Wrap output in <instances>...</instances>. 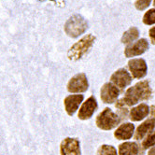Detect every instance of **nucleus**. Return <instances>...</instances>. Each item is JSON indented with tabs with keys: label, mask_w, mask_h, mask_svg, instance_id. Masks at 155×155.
<instances>
[{
	"label": "nucleus",
	"mask_w": 155,
	"mask_h": 155,
	"mask_svg": "<svg viewBox=\"0 0 155 155\" xmlns=\"http://www.w3.org/2000/svg\"><path fill=\"white\" fill-rule=\"evenodd\" d=\"M152 96V89L148 81H141L136 85L126 90L124 98V102L128 106H135L140 101H146Z\"/></svg>",
	"instance_id": "nucleus-1"
},
{
	"label": "nucleus",
	"mask_w": 155,
	"mask_h": 155,
	"mask_svg": "<svg viewBox=\"0 0 155 155\" xmlns=\"http://www.w3.org/2000/svg\"><path fill=\"white\" fill-rule=\"evenodd\" d=\"M94 41H95V38L92 34L85 35L69 49L68 52V59L72 61H78L81 59L92 49V47L94 44Z\"/></svg>",
	"instance_id": "nucleus-2"
},
{
	"label": "nucleus",
	"mask_w": 155,
	"mask_h": 155,
	"mask_svg": "<svg viewBox=\"0 0 155 155\" xmlns=\"http://www.w3.org/2000/svg\"><path fill=\"white\" fill-rule=\"evenodd\" d=\"M88 24L85 19L80 14L71 16L64 25L65 34L70 38H78L87 30Z\"/></svg>",
	"instance_id": "nucleus-3"
},
{
	"label": "nucleus",
	"mask_w": 155,
	"mask_h": 155,
	"mask_svg": "<svg viewBox=\"0 0 155 155\" xmlns=\"http://www.w3.org/2000/svg\"><path fill=\"white\" fill-rule=\"evenodd\" d=\"M120 121V118L118 116V114L114 113L109 107H106L102 112L97 115L95 119V124L99 129L109 131L117 127Z\"/></svg>",
	"instance_id": "nucleus-4"
},
{
	"label": "nucleus",
	"mask_w": 155,
	"mask_h": 155,
	"mask_svg": "<svg viewBox=\"0 0 155 155\" xmlns=\"http://www.w3.org/2000/svg\"><path fill=\"white\" fill-rule=\"evenodd\" d=\"M89 88L87 77L84 73H79L73 76L68 83V91L71 94L84 93Z\"/></svg>",
	"instance_id": "nucleus-5"
},
{
	"label": "nucleus",
	"mask_w": 155,
	"mask_h": 155,
	"mask_svg": "<svg viewBox=\"0 0 155 155\" xmlns=\"http://www.w3.org/2000/svg\"><path fill=\"white\" fill-rule=\"evenodd\" d=\"M128 68L134 79H143L148 73V66L144 59L136 58L128 62Z\"/></svg>",
	"instance_id": "nucleus-6"
},
{
	"label": "nucleus",
	"mask_w": 155,
	"mask_h": 155,
	"mask_svg": "<svg viewBox=\"0 0 155 155\" xmlns=\"http://www.w3.org/2000/svg\"><path fill=\"white\" fill-rule=\"evenodd\" d=\"M110 81L120 90H124L131 84L132 76L125 68H120L111 75Z\"/></svg>",
	"instance_id": "nucleus-7"
},
{
	"label": "nucleus",
	"mask_w": 155,
	"mask_h": 155,
	"mask_svg": "<svg viewBox=\"0 0 155 155\" xmlns=\"http://www.w3.org/2000/svg\"><path fill=\"white\" fill-rule=\"evenodd\" d=\"M120 94L119 88L116 87L111 82H107L105 83L100 91V96L101 100L105 104H113L117 101V99Z\"/></svg>",
	"instance_id": "nucleus-8"
},
{
	"label": "nucleus",
	"mask_w": 155,
	"mask_h": 155,
	"mask_svg": "<svg viewBox=\"0 0 155 155\" xmlns=\"http://www.w3.org/2000/svg\"><path fill=\"white\" fill-rule=\"evenodd\" d=\"M61 155H81L80 141L74 137H65L60 145Z\"/></svg>",
	"instance_id": "nucleus-9"
},
{
	"label": "nucleus",
	"mask_w": 155,
	"mask_h": 155,
	"mask_svg": "<svg viewBox=\"0 0 155 155\" xmlns=\"http://www.w3.org/2000/svg\"><path fill=\"white\" fill-rule=\"evenodd\" d=\"M97 107H98V105H97V101H96L95 97L90 96L85 102H83V104L80 107L78 117H79L80 120H89L90 118L93 117Z\"/></svg>",
	"instance_id": "nucleus-10"
},
{
	"label": "nucleus",
	"mask_w": 155,
	"mask_h": 155,
	"mask_svg": "<svg viewBox=\"0 0 155 155\" xmlns=\"http://www.w3.org/2000/svg\"><path fill=\"white\" fill-rule=\"evenodd\" d=\"M149 49V42L145 38H141L135 43H131L126 47L124 54L127 58L138 56L145 52Z\"/></svg>",
	"instance_id": "nucleus-11"
},
{
	"label": "nucleus",
	"mask_w": 155,
	"mask_h": 155,
	"mask_svg": "<svg viewBox=\"0 0 155 155\" xmlns=\"http://www.w3.org/2000/svg\"><path fill=\"white\" fill-rule=\"evenodd\" d=\"M84 96L83 94H71L64 98V105L66 113L69 116H72L76 113V111L79 109L81 104L83 102Z\"/></svg>",
	"instance_id": "nucleus-12"
},
{
	"label": "nucleus",
	"mask_w": 155,
	"mask_h": 155,
	"mask_svg": "<svg viewBox=\"0 0 155 155\" xmlns=\"http://www.w3.org/2000/svg\"><path fill=\"white\" fill-rule=\"evenodd\" d=\"M154 128H155V120L151 118L148 119L137 128V131L135 132V135H134L135 139L141 140L143 138H145L146 136L152 133Z\"/></svg>",
	"instance_id": "nucleus-13"
},
{
	"label": "nucleus",
	"mask_w": 155,
	"mask_h": 155,
	"mask_svg": "<svg viewBox=\"0 0 155 155\" xmlns=\"http://www.w3.org/2000/svg\"><path fill=\"white\" fill-rule=\"evenodd\" d=\"M135 133V125L131 123H124L120 124L114 132V137L119 140H128Z\"/></svg>",
	"instance_id": "nucleus-14"
},
{
	"label": "nucleus",
	"mask_w": 155,
	"mask_h": 155,
	"mask_svg": "<svg viewBox=\"0 0 155 155\" xmlns=\"http://www.w3.org/2000/svg\"><path fill=\"white\" fill-rule=\"evenodd\" d=\"M150 114V107L142 103L138 106L133 107L129 112V118L132 121H140L145 119Z\"/></svg>",
	"instance_id": "nucleus-15"
},
{
	"label": "nucleus",
	"mask_w": 155,
	"mask_h": 155,
	"mask_svg": "<svg viewBox=\"0 0 155 155\" xmlns=\"http://www.w3.org/2000/svg\"><path fill=\"white\" fill-rule=\"evenodd\" d=\"M119 155H138L139 148L136 142H124L119 146Z\"/></svg>",
	"instance_id": "nucleus-16"
},
{
	"label": "nucleus",
	"mask_w": 155,
	"mask_h": 155,
	"mask_svg": "<svg viewBox=\"0 0 155 155\" xmlns=\"http://www.w3.org/2000/svg\"><path fill=\"white\" fill-rule=\"evenodd\" d=\"M139 37V31L137 27H131L126 32L124 33L121 37V43L124 44H131L134 40L137 39Z\"/></svg>",
	"instance_id": "nucleus-17"
},
{
	"label": "nucleus",
	"mask_w": 155,
	"mask_h": 155,
	"mask_svg": "<svg viewBox=\"0 0 155 155\" xmlns=\"http://www.w3.org/2000/svg\"><path fill=\"white\" fill-rule=\"evenodd\" d=\"M97 155H118L117 150L111 145H102L97 150Z\"/></svg>",
	"instance_id": "nucleus-18"
},
{
	"label": "nucleus",
	"mask_w": 155,
	"mask_h": 155,
	"mask_svg": "<svg viewBox=\"0 0 155 155\" xmlns=\"http://www.w3.org/2000/svg\"><path fill=\"white\" fill-rule=\"evenodd\" d=\"M154 146H155V131L150 133V135H148L142 141V147L144 150L152 148Z\"/></svg>",
	"instance_id": "nucleus-19"
},
{
	"label": "nucleus",
	"mask_w": 155,
	"mask_h": 155,
	"mask_svg": "<svg viewBox=\"0 0 155 155\" xmlns=\"http://www.w3.org/2000/svg\"><path fill=\"white\" fill-rule=\"evenodd\" d=\"M143 23L148 25L155 24V8L150 9L145 13V15L143 17Z\"/></svg>",
	"instance_id": "nucleus-20"
},
{
	"label": "nucleus",
	"mask_w": 155,
	"mask_h": 155,
	"mask_svg": "<svg viewBox=\"0 0 155 155\" xmlns=\"http://www.w3.org/2000/svg\"><path fill=\"white\" fill-rule=\"evenodd\" d=\"M128 107H129L124 102L123 99H120V100L117 101V103H116V108L119 109L120 114L124 118L128 115Z\"/></svg>",
	"instance_id": "nucleus-21"
},
{
	"label": "nucleus",
	"mask_w": 155,
	"mask_h": 155,
	"mask_svg": "<svg viewBox=\"0 0 155 155\" xmlns=\"http://www.w3.org/2000/svg\"><path fill=\"white\" fill-rule=\"evenodd\" d=\"M150 2H151V0H137L135 3V6H136L137 9L144 10L150 6Z\"/></svg>",
	"instance_id": "nucleus-22"
},
{
	"label": "nucleus",
	"mask_w": 155,
	"mask_h": 155,
	"mask_svg": "<svg viewBox=\"0 0 155 155\" xmlns=\"http://www.w3.org/2000/svg\"><path fill=\"white\" fill-rule=\"evenodd\" d=\"M149 35H150V38L151 40V43L155 45V26L150 29Z\"/></svg>",
	"instance_id": "nucleus-23"
},
{
	"label": "nucleus",
	"mask_w": 155,
	"mask_h": 155,
	"mask_svg": "<svg viewBox=\"0 0 155 155\" xmlns=\"http://www.w3.org/2000/svg\"><path fill=\"white\" fill-rule=\"evenodd\" d=\"M150 118L151 119H154L155 120V105H152L150 107Z\"/></svg>",
	"instance_id": "nucleus-24"
},
{
	"label": "nucleus",
	"mask_w": 155,
	"mask_h": 155,
	"mask_svg": "<svg viewBox=\"0 0 155 155\" xmlns=\"http://www.w3.org/2000/svg\"><path fill=\"white\" fill-rule=\"evenodd\" d=\"M148 155H155V146H154V147H152V148L149 150Z\"/></svg>",
	"instance_id": "nucleus-25"
},
{
	"label": "nucleus",
	"mask_w": 155,
	"mask_h": 155,
	"mask_svg": "<svg viewBox=\"0 0 155 155\" xmlns=\"http://www.w3.org/2000/svg\"><path fill=\"white\" fill-rule=\"evenodd\" d=\"M153 5H154V7H155V0H154V1H153Z\"/></svg>",
	"instance_id": "nucleus-26"
}]
</instances>
